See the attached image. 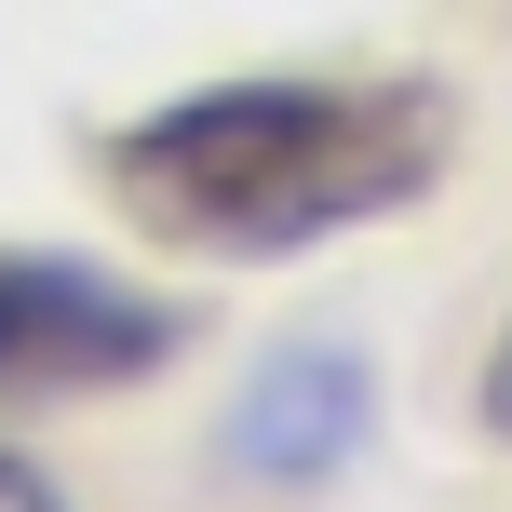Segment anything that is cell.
Returning <instances> with one entry per match:
<instances>
[{
  "instance_id": "cell-1",
  "label": "cell",
  "mask_w": 512,
  "mask_h": 512,
  "mask_svg": "<svg viewBox=\"0 0 512 512\" xmlns=\"http://www.w3.org/2000/svg\"><path fill=\"white\" fill-rule=\"evenodd\" d=\"M459 162V95L445 81H203V95L135 108L95 135V189L149 243L216 256V270H283L310 243L391 230L432 203Z\"/></svg>"
},
{
  "instance_id": "cell-2",
  "label": "cell",
  "mask_w": 512,
  "mask_h": 512,
  "mask_svg": "<svg viewBox=\"0 0 512 512\" xmlns=\"http://www.w3.org/2000/svg\"><path fill=\"white\" fill-rule=\"evenodd\" d=\"M189 351V297L68 243H0V405H108Z\"/></svg>"
},
{
  "instance_id": "cell-3",
  "label": "cell",
  "mask_w": 512,
  "mask_h": 512,
  "mask_svg": "<svg viewBox=\"0 0 512 512\" xmlns=\"http://www.w3.org/2000/svg\"><path fill=\"white\" fill-rule=\"evenodd\" d=\"M378 445V364L351 337H270L216 405V472L256 499H310Z\"/></svg>"
},
{
  "instance_id": "cell-4",
  "label": "cell",
  "mask_w": 512,
  "mask_h": 512,
  "mask_svg": "<svg viewBox=\"0 0 512 512\" xmlns=\"http://www.w3.org/2000/svg\"><path fill=\"white\" fill-rule=\"evenodd\" d=\"M0 512H81V499L54 486V472L27 459V445H0Z\"/></svg>"
},
{
  "instance_id": "cell-5",
  "label": "cell",
  "mask_w": 512,
  "mask_h": 512,
  "mask_svg": "<svg viewBox=\"0 0 512 512\" xmlns=\"http://www.w3.org/2000/svg\"><path fill=\"white\" fill-rule=\"evenodd\" d=\"M472 418L512 445V324H499V351H486V378H472Z\"/></svg>"
}]
</instances>
